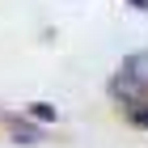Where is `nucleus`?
<instances>
[{
	"instance_id": "obj_1",
	"label": "nucleus",
	"mask_w": 148,
	"mask_h": 148,
	"mask_svg": "<svg viewBox=\"0 0 148 148\" xmlns=\"http://www.w3.org/2000/svg\"><path fill=\"white\" fill-rule=\"evenodd\" d=\"M106 93H110V102L127 106V110L144 106L148 102V51H131V55L110 72Z\"/></svg>"
},
{
	"instance_id": "obj_2",
	"label": "nucleus",
	"mask_w": 148,
	"mask_h": 148,
	"mask_svg": "<svg viewBox=\"0 0 148 148\" xmlns=\"http://www.w3.org/2000/svg\"><path fill=\"white\" fill-rule=\"evenodd\" d=\"M0 127H4V136L13 144H42L47 140V131L38 123H30L25 114H0Z\"/></svg>"
},
{
	"instance_id": "obj_3",
	"label": "nucleus",
	"mask_w": 148,
	"mask_h": 148,
	"mask_svg": "<svg viewBox=\"0 0 148 148\" xmlns=\"http://www.w3.org/2000/svg\"><path fill=\"white\" fill-rule=\"evenodd\" d=\"M21 114L30 119V123H38V127H47V123H55V119H59V110H55L51 102H30Z\"/></svg>"
},
{
	"instance_id": "obj_4",
	"label": "nucleus",
	"mask_w": 148,
	"mask_h": 148,
	"mask_svg": "<svg viewBox=\"0 0 148 148\" xmlns=\"http://www.w3.org/2000/svg\"><path fill=\"white\" fill-rule=\"evenodd\" d=\"M127 123L136 127V131H148V102L136 106V110H127Z\"/></svg>"
},
{
	"instance_id": "obj_5",
	"label": "nucleus",
	"mask_w": 148,
	"mask_h": 148,
	"mask_svg": "<svg viewBox=\"0 0 148 148\" xmlns=\"http://www.w3.org/2000/svg\"><path fill=\"white\" fill-rule=\"evenodd\" d=\"M123 4H131V9H140V13H148V0H123Z\"/></svg>"
}]
</instances>
